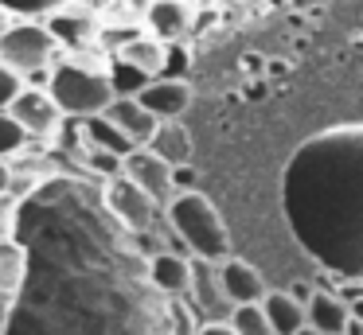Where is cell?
<instances>
[{
  "label": "cell",
  "instance_id": "cell-32",
  "mask_svg": "<svg viewBox=\"0 0 363 335\" xmlns=\"http://www.w3.org/2000/svg\"><path fill=\"white\" fill-rule=\"evenodd\" d=\"M219 4H230V0H219Z\"/></svg>",
  "mask_w": 363,
  "mask_h": 335
},
{
  "label": "cell",
  "instance_id": "cell-12",
  "mask_svg": "<svg viewBox=\"0 0 363 335\" xmlns=\"http://www.w3.org/2000/svg\"><path fill=\"white\" fill-rule=\"evenodd\" d=\"M219 280H223V293H227L230 304H258L262 296H266V280H262V273L254 269L250 261H242V257H223L219 261Z\"/></svg>",
  "mask_w": 363,
  "mask_h": 335
},
{
  "label": "cell",
  "instance_id": "cell-10",
  "mask_svg": "<svg viewBox=\"0 0 363 335\" xmlns=\"http://www.w3.org/2000/svg\"><path fill=\"white\" fill-rule=\"evenodd\" d=\"M191 20H196V12L188 0H149V8H145V31L157 35L160 43H180L191 31Z\"/></svg>",
  "mask_w": 363,
  "mask_h": 335
},
{
  "label": "cell",
  "instance_id": "cell-1",
  "mask_svg": "<svg viewBox=\"0 0 363 335\" xmlns=\"http://www.w3.org/2000/svg\"><path fill=\"white\" fill-rule=\"evenodd\" d=\"M363 125L305 144L285 171V215L297 242L340 277H363Z\"/></svg>",
  "mask_w": 363,
  "mask_h": 335
},
{
  "label": "cell",
  "instance_id": "cell-3",
  "mask_svg": "<svg viewBox=\"0 0 363 335\" xmlns=\"http://www.w3.org/2000/svg\"><path fill=\"white\" fill-rule=\"evenodd\" d=\"M168 226L176 238L188 246L191 257H207V261H223L230 254V234L223 222L219 207L207 199L199 187H184V191L168 195Z\"/></svg>",
  "mask_w": 363,
  "mask_h": 335
},
{
  "label": "cell",
  "instance_id": "cell-9",
  "mask_svg": "<svg viewBox=\"0 0 363 335\" xmlns=\"http://www.w3.org/2000/svg\"><path fill=\"white\" fill-rule=\"evenodd\" d=\"M188 296L196 300V308L203 312L207 319H227V312L235 304L227 300L223 293V280H219V261H207V257H191V285Z\"/></svg>",
  "mask_w": 363,
  "mask_h": 335
},
{
  "label": "cell",
  "instance_id": "cell-17",
  "mask_svg": "<svg viewBox=\"0 0 363 335\" xmlns=\"http://www.w3.org/2000/svg\"><path fill=\"white\" fill-rule=\"evenodd\" d=\"M149 148L172 168H184L191 160V132L188 125H180V117H168V121H157V132L149 137Z\"/></svg>",
  "mask_w": 363,
  "mask_h": 335
},
{
  "label": "cell",
  "instance_id": "cell-29",
  "mask_svg": "<svg viewBox=\"0 0 363 335\" xmlns=\"http://www.w3.org/2000/svg\"><path fill=\"white\" fill-rule=\"evenodd\" d=\"M289 293H293V296H297V300H301V304H308V296H313V288H308V285H305V280H297V285H289Z\"/></svg>",
  "mask_w": 363,
  "mask_h": 335
},
{
  "label": "cell",
  "instance_id": "cell-11",
  "mask_svg": "<svg viewBox=\"0 0 363 335\" xmlns=\"http://www.w3.org/2000/svg\"><path fill=\"white\" fill-rule=\"evenodd\" d=\"M137 98L157 121H168V117H184V109L191 106V86L188 78H149Z\"/></svg>",
  "mask_w": 363,
  "mask_h": 335
},
{
  "label": "cell",
  "instance_id": "cell-15",
  "mask_svg": "<svg viewBox=\"0 0 363 335\" xmlns=\"http://www.w3.org/2000/svg\"><path fill=\"white\" fill-rule=\"evenodd\" d=\"M305 319L324 335H340L352 324V304L336 293H316L313 288V296H308V304H305Z\"/></svg>",
  "mask_w": 363,
  "mask_h": 335
},
{
  "label": "cell",
  "instance_id": "cell-25",
  "mask_svg": "<svg viewBox=\"0 0 363 335\" xmlns=\"http://www.w3.org/2000/svg\"><path fill=\"white\" fill-rule=\"evenodd\" d=\"M16 210H20V195L4 191L0 195V238H16Z\"/></svg>",
  "mask_w": 363,
  "mask_h": 335
},
{
  "label": "cell",
  "instance_id": "cell-13",
  "mask_svg": "<svg viewBox=\"0 0 363 335\" xmlns=\"http://www.w3.org/2000/svg\"><path fill=\"white\" fill-rule=\"evenodd\" d=\"M102 113L110 117L133 144H149V137L157 132V117L141 106V98H129V93H113Z\"/></svg>",
  "mask_w": 363,
  "mask_h": 335
},
{
  "label": "cell",
  "instance_id": "cell-21",
  "mask_svg": "<svg viewBox=\"0 0 363 335\" xmlns=\"http://www.w3.org/2000/svg\"><path fill=\"white\" fill-rule=\"evenodd\" d=\"M227 319L235 327V335H277L269 316H266V308H262V300L258 304H235L227 312Z\"/></svg>",
  "mask_w": 363,
  "mask_h": 335
},
{
  "label": "cell",
  "instance_id": "cell-16",
  "mask_svg": "<svg viewBox=\"0 0 363 335\" xmlns=\"http://www.w3.org/2000/svg\"><path fill=\"white\" fill-rule=\"evenodd\" d=\"M149 280L160 288V293H168L172 300H180V296H188V285H191V261L184 254H152L149 257Z\"/></svg>",
  "mask_w": 363,
  "mask_h": 335
},
{
  "label": "cell",
  "instance_id": "cell-24",
  "mask_svg": "<svg viewBox=\"0 0 363 335\" xmlns=\"http://www.w3.org/2000/svg\"><path fill=\"white\" fill-rule=\"evenodd\" d=\"M59 4H67V0H0V8L9 16H32V20H43Z\"/></svg>",
  "mask_w": 363,
  "mask_h": 335
},
{
  "label": "cell",
  "instance_id": "cell-4",
  "mask_svg": "<svg viewBox=\"0 0 363 335\" xmlns=\"http://www.w3.org/2000/svg\"><path fill=\"white\" fill-rule=\"evenodd\" d=\"M59 43L48 31L43 20H32V16H12L9 28L0 31V62L12 67L20 78H48L51 62L59 59Z\"/></svg>",
  "mask_w": 363,
  "mask_h": 335
},
{
  "label": "cell",
  "instance_id": "cell-18",
  "mask_svg": "<svg viewBox=\"0 0 363 335\" xmlns=\"http://www.w3.org/2000/svg\"><path fill=\"white\" fill-rule=\"evenodd\" d=\"M262 308H266V316H269V324H274L277 335H293V331H301V327L308 324V319H305V304H301L289 288H285V293H281V288H277V293H269V288H266Z\"/></svg>",
  "mask_w": 363,
  "mask_h": 335
},
{
  "label": "cell",
  "instance_id": "cell-30",
  "mask_svg": "<svg viewBox=\"0 0 363 335\" xmlns=\"http://www.w3.org/2000/svg\"><path fill=\"white\" fill-rule=\"evenodd\" d=\"M293 335H324V331H316L313 324H305V327H301V331H293Z\"/></svg>",
  "mask_w": 363,
  "mask_h": 335
},
{
  "label": "cell",
  "instance_id": "cell-6",
  "mask_svg": "<svg viewBox=\"0 0 363 335\" xmlns=\"http://www.w3.org/2000/svg\"><path fill=\"white\" fill-rule=\"evenodd\" d=\"M9 113L20 121V129L28 132V140H48L59 132V125L67 121L63 109L55 106V98L48 93V86H20L16 98L9 101Z\"/></svg>",
  "mask_w": 363,
  "mask_h": 335
},
{
  "label": "cell",
  "instance_id": "cell-14",
  "mask_svg": "<svg viewBox=\"0 0 363 335\" xmlns=\"http://www.w3.org/2000/svg\"><path fill=\"white\" fill-rule=\"evenodd\" d=\"M168 47L172 43H160V39L149 35V31H137V35H129L125 43H118V59L133 62L137 70H145L149 78H157V74L168 70Z\"/></svg>",
  "mask_w": 363,
  "mask_h": 335
},
{
  "label": "cell",
  "instance_id": "cell-8",
  "mask_svg": "<svg viewBox=\"0 0 363 335\" xmlns=\"http://www.w3.org/2000/svg\"><path fill=\"white\" fill-rule=\"evenodd\" d=\"M106 203H110V210L118 215V222H125V230H137V234H145L152 226V218H157V199L145 195L141 187L125 176L110 183Z\"/></svg>",
  "mask_w": 363,
  "mask_h": 335
},
{
  "label": "cell",
  "instance_id": "cell-7",
  "mask_svg": "<svg viewBox=\"0 0 363 335\" xmlns=\"http://www.w3.org/2000/svg\"><path fill=\"white\" fill-rule=\"evenodd\" d=\"M121 176L133 179V183L141 187L145 195H152L157 203H164L168 195L176 191V168L160 160L149 144H137L121 156Z\"/></svg>",
  "mask_w": 363,
  "mask_h": 335
},
{
  "label": "cell",
  "instance_id": "cell-20",
  "mask_svg": "<svg viewBox=\"0 0 363 335\" xmlns=\"http://www.w3.org/2000/svg\"><path fill=\"white\" fill-rule=\"evenodd\" d=\"M28 277V249L16 238H0V296L16 300V293L24 288Z\"/></svg>",
  "mask_w": 363,
  "mask_h": 335
},
{
  "label": "cell",
  "instance_id": "cell-27",
  "mask_svg": "<svg viewBox=\"0 0 363 335\" xmlns=\"http://www.w3.org/2000/svg\"><path fill=\"white\" fill-rule=\"evenodd\" d=\"M196 335H235V327H230V319H203Z\"/></svg>",
  "mask_w": 363,
  "mask_h": 335
},
{
  "label": "cell",
  "instance_id": "cell-2",
  "mask_svg": "<svg viewBox=\"0 0 363 335\" xmlns=\"http://www.w3.org/2000/svg\"><path fill=\"white\" fill-rule=\"evenodd\" d=\"M110 62L102 59V47L98 51H82V55H59L48 70V93L55 98V106L63 109V117H82L102 113L113 98L110 86Z\"/></svg>",
  "mask_w": 363,
  "mask_h": 335
},
{
  "label": "cell",
  "instance_id": "cell-5",
  "mask_svg": "<svg viewBox=\"0 0 363 335\" xmlns=\"http://www.w3.org/2000/svg\"><path fill=\"white\" fill-rule=\"evenodd\" d=\"M48 31L55 35L59 51L63 55H82V51H98L102 47V12L94 4L82 0H67L55 12L43 16Z\"/></svg>",
  "mask_w": 363,
  "mask_h": 335
},
{
  "label": "cell",
  "instance_id": "cell-28",
  "mask_svg": "<svg viewBox=\"0 0 363 335\" xmlns=\"http://www.w3.org/2000/svg\"><path fill=\"white\" fill-rule=\"evenodd\" d=\"M9 187H12V164H9V160H0V195L9 191Z\"/></svg>",
  "mask_w": 363,
  "mask_h": 335
},
{
  "label": "cell",
  "instance_id": "cell-31",
  "mask_svg": "<svg viewBox=\"0 0 363 335\" xmlns=\"http://www.w3.org/2000/svg\"><path fill=\"white\" fill-rule=\"evenodd\" d=\"M9 20H12V16H9V12H4V8H0V31L9 28Z\"/></svg>",
  "mask_w": 363,
  "mask_h": 335
},
{
  "label": "cell",
  "instance_id": "cell-23",
  "mask_svg": "<svg viewBox=\"0 0 363 335\" xmlns=\"http://www.w3.org/2000/svg\"><path fill=\"white\" fill-rule=\"evenodd\" d=\"M28 148V132L20 129V121L9 113V109H0V160H12Z\"/></svg>",
  "mask_w": 363,
  "mask_h": 335
},
{
  "label": "cell",
  "instance_id": "cell-22",
  "mask_svg": "<svg viewBox=\"0 0 363 335\" xmlns=\"http://www.w3.org/2000/svg\"><path fill=\"white\" fill-rule=\"evenodd\" d=\"M106 74H110L113 93H129V98H137V93L145 90V82H149V74H145V70H137L133 62H121V59H113Z\"/></svg>",
  "mask_w": 363,
  "mask_h": 335
},
{
  "label": "cell",
  "instance_id": "cell-19",
  "mask_svg": "<svg viewBox=\"0 0 363 335\" xmlns=\"http://www.w3.org/2000/svg\"><path fill=\"white\" fill-rule=\"evenodd\" d=\"M82 140H86V148H98V152H110V156H125L129 148H137L106 113L82 117Z\"/></svg>",
  "mask_w": 363,
  "mask_h": 335
},
{
  "label": "cell",
  "instance_id": "cell-26",
  "mask_svg": "<svg viewBox=\"0 0 363 335\" xmlns=\"http://www.w3.org/2000/svg\"><path fill=\"white\" fill-rule=\"evenodd\" d=\"M20 86H24V78H20L12 67H4V62H0V109H9V101L16 98Z\"/></svg>",
  "mask_w": 363,
  "mask_h": 335
}]
</instances>
